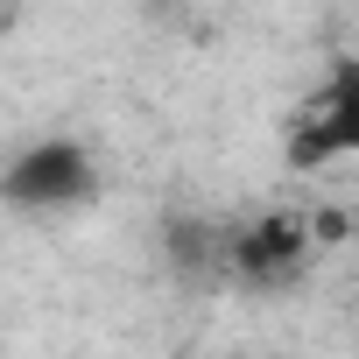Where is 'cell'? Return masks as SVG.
Returning a JSON list of instances; mask_svg holds the SVG:
<instances>
[{
    "label": "cell",
    "mask_w": 359,
    "mask_h": 359,
    "mask_svg": "<svg viewBox=\"0 0 359 359\" xmlns=\"http://www.w3.org/2000/svg\"><path fill=\"white\" fill-rule=\"evenodd\" d=\"M345 233L338 212H254L226 240V296H289L310 282L317 254Z\"/></svg>",
    "instance_id": "obj_1"
},
{
    "label": "cell",
    "mask_w": 359,
    "mask_h": 359,
    "mask_svg": "<svg viewBox=\"0 0 359 359\" xmlns=\"http://www.w3.org/2000/svg\"><path fill=\"white\" fill-rule=\"evenodd\" d=\"M106 198V162L78 134H29L0 162V212L15 219H71Z\"/></svg>",
    "instance_id": "obj_2"
},
{
    "label": "cell",
    "mask_w": 359,
    "mask_h": 359,
    "mask_svg": "<svg viewBox=\"0 0 359 359\" xmlns=\"http://www.w3.org/2000/svg\"><path fill=\"white\" fill-rule=\"evenodd\" d=\"M282 162H289L296 176H317V169L359 162V50L324 57V78L310 85V99H303L296 120H289Z\"/></svg>",
    "instance_id": "obj_3"
},
{
    "label": "cell",
    "mask_w": 359,
    "mask_h": 359,
    "mask_svg": "<svg viewBox=\"0 0 359 359\" xmlns=\"http://www.w3.org/2000/svg\"><path fill=\"white\" fill-rule=\"evenodd\" d=\"M226 240H233V219H212L198 205H176L155 226V261H162V275L176 289L226 296Z\"/></svg>",
    "instance_id": "obj_4"
},
{
    "label": "cell",
    "mask_w": 359,
    "mask_h": 359,
    "mask_svg": "<svg viewBox=\"0 0 359 359\" xmlns=\"http://www.w3.org/2000/svg\"><path fill=\"white\" fill-rule=\"evenodd\" d=\"M352 317H359V310H352Z\"/></svg>",
    "instance_id": "obj_5"
}]
</instances>
